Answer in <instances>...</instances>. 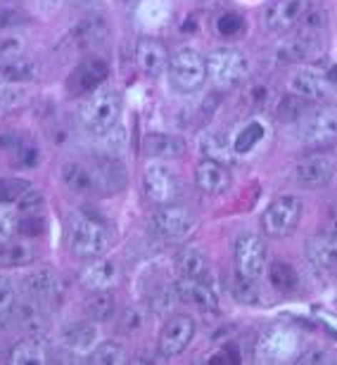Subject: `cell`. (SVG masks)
<instances>
[{
  "instance_id": "obj_1",
  "label": "cell",
  "mask_w": 337,
  "mask_h": 365,
  "mask_svg": "<svg viewBox=\"0 0 337 365\" xmlns=\"http://www.w3.org/2000/svg\"><path fill=\"white\" fill-rule=\"evenodd\" d=\"M121 98L112 88H95L79 107V121L91 135H105L119 123Z\"/></svg>"
},
{
  "instance_id": "obj_2",
  "label": "cell",
  "mask_w": 337,
  "mask_h": 365,
  "mask_svg": "<svg viewBox=\"0 0 337 365\" xmlns=\"http://www.w3.org/2000/svg\"><path fill=\"white\" fill-rule=\"evenodd\" d=\"M168 83L183 95L197 93L207 81V57L193 48H181L168 57Z\"/></svg>"
},
{
  "instance_id": "obj_3",
  "label": "cell",
  "mask_w": 337,
  "mask_h": 365,
  "mask_svg": "<svg viewBox=\"0 0 337 365\" xmlns=\"http://www.w3.org/2000/svg\"><path fill=\"white\" fill-rule=\"evenodd\" d=\"M109 235L105 223L98 221L95 216L88 214H74L69 228V250L74 257L84 261H93L107 252Z\"/></svg>"
},
{
  "instance_id": "obj_4",
  "label": "cell",
  "mask_w": 337,
  "mask_h": 365,
  "mask_svg": "<svg viewBox=\"0 0 337 365\" xmlns=\"http://www.w3.org/2000/svg\"><path fill=\"white\" fill-rule=\"evenodd\" d=\"M299 138L309 150H326L337 143V105H323L309 109L299 121Z\"/></svg>"
},
{
  "instance_id": "obj_5",
  "label": "cell",
  "mask_w": 337,
  "mask_h": 365,
  "mask_svg": "<svg viewBox=\"0 0 337 365\" xmlns=\"http://www.w3.org/2000/svg\"><path fill=\"white\" fill-rule=\"evenodd\" d=\"M207 74L221 88H236L250 74V60L236 48H218L207 55Z\"/></svg>"
},
{
  "instance_id": "obj_6",
  "label": "cell",
  "mask_w": 337,
  "mask_h": 365,
  "mask_svg": "<svg viewBox=\"0 0 337 365\" xmlns=\"http://www.w3.org/2000/svg\"><path fill=\"white\" fill-rule=\"evenodd\" d=\"M304 207L299 197L283 195L268 204V209L261 216V230L268 237H288L297 230L302 221Z\"/></svg>"
},
{
  "instance_id": "obj_7",
  "label": "cell",
  "mask_w": 337,
  "mask_h": 365,
  "mask_svg": "<svg viewBox=\"0 0 337 365\" xmlns=\"http://www.w3.org/2000/svg\"><path fill=\"white\" fill-rule=\"evenodd\" d=\"M337 86V69L335 64H309L304 67L299 74H295L290 83V91L299 95V98L309 100V102H323L328 95L335 91Z\"/></svg>"
},
{
  "instance_id": "obj_8",
  "label": "cell",
  "mask_w": 337,
  "mask_h": 365,
  "mask_svg": "<svg viewBox=\"0 0 337 365\" xmlns=\"http://www.w3.org/2000/svg\"><path fill=\"white\" fill-rule=\"evenodd\" d=\"M21 289L29 302L39 304L41 309H53V306H60L62 297H64V282L62 277L57 275L53 268H34L21 275Z\"/></svg>"
},
{
  "instance_id": "obj_9",
  "label": "cell",
  "mask_w": 337,
  "mask_h": 365,
  "mask_svg": "<svg viewBox=\"0 0 337 365\" xmlns=\"http://www.w3.org/2000/svg\"><path fill=\"white\" fill-rule=\"evenodd\" d=\"M337 171V162L331 152L326 150H313L311 155L302 157L295 164V171H292V178L299 187L306 190H318L326 187L328 182L335 178Z\"/></svg>"
},
{
  "instance_id": "obj_10",
  "label": "cell",
  "mask_w": 337,
  "mask_h": 365,
  "mask_svg": "<svg viewBox=\"0 0 337 365\" xmlns=\"http://www.w3.org/2000/svg\"><path fill=\"white\" fill-rule=\"evenodd\" d=\"M195 228V218L186 207L178 204H164L152 214V230L166 242H181Z\"/></svg>"
},
{
  "instance_id": "obj_11",
  "label": "cell",
  "mask_w": 337,
  "mask_h": 365,
  "mask_svg": "<svg viewBox=\"0 0 337 365\" xmlns=\"http://www.w3.org/2000/svg\"><path fill=\"white\" fill-rule=\"evenodd\" d=\"M195 320L188 313H173L159 330V354L162 356H181L190 346L195 337Z\"/></svg>"
},
{
  "instance_id": "obj_12",
  "label": "cell",
  "mask_w": 337,
  "mask_h": 365,
  "mask_svg": "<svg viewBox=\"0 0 337 365\" xmlns=\"http://www.w3.org/2000/svg\"><path fill=\"white\" fill-rule=\"evenodd\" d=\"M143 190L152 204L164 207V204L176 202V197H178V178L168 166L152 162L143 171Z\"/></svg>"
},
{
  "instance_id": "obj_13",
  "label": "cell",
  "mask_w": 337,
  "mask_h": 365,
  "mask_svg": "<svg viewBox=\"0 0 337 365\" xmlns=\"http://www.w3.org/2000/svg\"><path fill=\"white\" fill-rule=\"evenodd\" d=\"M109 67L102 57H86L69 71L67 76V93L71 98H84V95L93 93L107 81Z\"/></svg>"
},
{
  "instance_id": "obj_14",
  "label": "cell",
  "mask_w": 337,
  "mask_h": 365,
  "mask_svg": "<svg viewBox=\"0 0 337 365\" xmlns=\"http://www.w3.org/2000/svg\"><path fill=\"white\" fill-rule=\"evenodd\" d=\"M266 266V247L259 235L245 232L236 242V271L238 275L247 277V280H256L263 273Z\"/></svg>"
},
{
  "instance_id": "obj_15",
  "label": "cell",
  "mask_w": 337,
  "mask_h": 365,
  "mask_svg": "<svg viewBox=\"0 0 337 365\" xmlns=\"http://www.w3.org/2000/svg\"><path fill=\"white\" fill-rule=\"evenodd\" d=\"M311 10V0H276L273 5H268L263 21L266 29L273 34H285L290 29L299 26V21L304 19V14Z\"/></svg>"
},
{
  "instance_id": "obj_16",
  "label": "cell",
  "mask_w": 337,
  "mask_h": 365,
  "mask_svg": "<svg viewBox=\"0 0 337 365\" xmlns=\"http://www.w3.org/2000/svg\"><path fill=\"white\" fill-rule=\"evenodd\" d=\"M306 259L323 275L337 273V235L333 232H318L306 240Z\"/></svg>"
},
{
  "instance_id": "obj_17",
  "label": "cell",
  "mask_w": 337,
  "mask_h": 365,
  "mask_svg": "<svg viewBox=\"0 0 337 365\" xmlns=\"http://www.w3.org/2000/svg\"><path fill=\"white\" fill-rule=\"evenodd\" d=\"M176 297L181 299L183 304L190 306V309H197V311H204V313H211L218 309V299H216V292L211 289L209 282H202V280H190V277H181L176 282Z\"/></svg>"
},
{
  "instance_id": "obj_18",
  "label": "cell",
  "mask_w": 337,
  "mask_h": 365,
  "mask_svg": "<svg viewBox=\"0 0 337 365\" xmlns=\"http://www.w3.org/2000/svg\"><path fill=\"white\" fill-rule=\"evenodd\" d=\"M136 64L148 78H159L168 67V53L162 41L157 38H141L136 46Z\"/></svg>"
},
{
  "instance_id": "obj_19",
  "label": "cell",
  "mask_w": 337,
  "mask_h": 365,
  "mask_svg": "<svg viewBox=\"0 0 337 365\" xmlns=\"http://www.w3.org/2000/svg\"><path fill=\"white\" fill-rule=\"evenodd\" d=\"M195 185L204 195H223L231 187V171L228 166L216 162V159L204 157L195 166Z\"/></svg>"
},
{
  "instance_id": "obj_20",
  "label": "cell",
  "mask_w": 337,
  "mask_h": 365,
  "mask_svg": "<svg viewBox=\"0 0 337 365\" xmlns=\"http://www.w3.org/2000/svg\"><path fill=\"white\" fill-rule=\"evenodd\" d=\"M109 36V26H107V19L102 14H88L84 17L79 24L74 26L71 31V41L79 50H93L102 46Z\"/></svg>"
},
{
  "instance_id": "obj_21",
  "label": "cell",
  "mask_w": 337,
  "mask_h": 365,
  "mask_svg": "<svg viewBox=\"0 0 337 365\" xmlns=\"http://www.w3.org/2000/svg\"><path fill=\"white\" fill-rule=\"evenodd\" d=\"M0 150L10 155V162L17 166V169H34V166L39 164V157H41L36 143L29 140V138H21L17 133L0 135Z\"/></svg>"
},
{
  "instance_id": "obj_22",
  "label": "cell",
  "mask_w": 337,
  "mask_h": 365,
  "mask_svg": "<svg viewBox=\"0 0 337 365\" xmlns=\"http://www.w3.org/2000/svg\"><path fill=\"white\" fill-rule=\"evenodd\" d=\"M297 334L288 330V327H276V330L266 332L259 341V356L261 361H285L295 351Z\"/></svg>"
},
{
  "instance_id": "obj_23",
  "label": "cell",
  "mask_w": 337,
  "mask_h": 365,
  "mask_svg": "<svg viewBox=\"0 0 337 365\" xmlns=\"http://www.w3.org/2000/svg\"><path fill=\"white\" fill-rule=\"evenodd\" d=\"M176 271H178L181 277L211 282L209 261L200 250H195V247H188V250H181L178 254H176Z\"/></svg>"
},
{
  "instance_id": "obj_24",
  "label": "cell",
  "mask_w": 337,
  "mask_h": 365,
  "mask_svg": "<svg viewBox=\"0 0 337 365\" xmlns=\"http://www.w3.org/2000/svg\"><path fill=\"white\" fill-rule=\"evenodd\" d=\"M64 344H67L71 351L76 354H88L95 349V341H98V327H95V320H76L64 327Z\"/></svg>"
},
{
  "instance_id": "obj_25",
  "label": "cell",
  "mask_w": 337,
  "mask_h": 365,
  "mask_svg": "<svg viewBox=\"0 0 337 365\" xmlns=\"http://www.w3.org/2000/svg\"><path fill=\"white\" fill-rule=\"evenodd\" d=\"M62 182H64V187L76 197H91L98 192L93 171L86 169V166L79 162H67L62 166Z\"/></svg>"
},
{
  "instance_id": "obj_26",
  "label": "cell",
  "mask_w": 337,
  "mask_h": 365,
  "mask_svg": "<svg viewBox=\"0 0 337 365\" xmlns=\"http://www.w3.org/2000/svg\"><path fill=\"white\" fill-rule=\"evenodd\" d=\"M278 100H281V93L266 81L247 83L243 91V105L252 112H276Z\"/></svg>"
},
{
  "instance_id": "obj_27",
  "label": "cell",
  "mask_w": 337,
  "mask_h": 365,
  "mask_svg": "<svg viewBox=\"0 0 337 365\" xmlns=\"http://www.w3.org/2000/svg\"><path fill=\"white\" fill-rule=\"evenodd\" d=\"M143 152L150 159H178L186 152V143L168 133H148L143 140Z\"/></svg>"
},
{
  "instance_id": "obj_28",
  "label": "cell",
  "mask_w": 337,
  "mask_h": 365,
  "mask_svg": "<svg viewBox=\"0 0 337 365\" xmlns=\"http://www.w3.org/2000/svg\"><path fill=\"white\" fill-rule=\"evenodd\" d=\"M116 280V266L114 261L109 259H93L84 271H81V282L84 287L91 292V289H109Z\"/></svg>"
},
{
  "instance_id": "obj_29",
  "label": "cell",
  "mask_w": 337,
  "mask_h": 365,
  "mask_svg": "<svg viewBox=\"0 0 337 365\" xmlns=\"http://www.w3.org/2000/svg\"><path fill=\"white\" fill-rule=\"evenodd\" d=\"M14 318H17L19 327L31 337H43L48 332V318H46V309H41L39 304L26 302L21 306H14Z\"/></svg>"
},
{
  "instance_id": "obj_30",
  "label": "cell",
  "mask_w": 337,
  "mask_h": 365,
  "mask_svg": "<svg viewBox=\"0 0 337 365\" xmlns=\"http://www.w3.org/2000/svg\"><path fill=\"white\" fill-rule=\"evenodd\" d=\"M116 313V299L109 289H91L86 297V316L95 323H107Z\"/></svg>"
},
{
  "instance_id": "obj_31",
  "label": "cell",
  "mask_w": 337,
  "mask_h": 365,
  "mask_svg": "<svg viewBox=\"0 0 337 365\" xmlns=\"http://www.w3.org/2000/svg\"><path fill=\"white\" fill-rule=\"evenodd\" d=\"M36 74H39V64H36L34 57H29V55H19V57H14V60H7L0 64V78L7 83L34 81Z\"/></svg>"
},
{
  "instance_id": "obj_32",
  "label": "cell",
  "mask_w": 337,
  "mask_h": 365,
  "mask_svg": "<svg viewBox=\"0 0 337 365\" xmlns=\"http://www.w3.org/2000/svg\"><path fill=\"white\" fill-rule=\"evenodd\" d=\"M7 361L12 365H46L48 354L39 341V337H26V339H21L19 344L12 346L10 359Z\"/></svg>"
},
{
  "instance_id": "obj_33",
  "label": "cell",
  "mask_w": 337,
  "mask_h": 365,
  "mask_svg": "<svg viewBox=\"0 0 337 365\" xmlns=\"http://www.w3.org/2000/svg\"><path fill=\"white\" fill-rule=\"evenodd\" d=\"M306 112H309V100L299 98L295 93L285 95V98L278 100V105H276V114H278V121L281 123H299Z\"/></svg>"
},
{
  "instance_id": "obj_34",
  "label": "cell",
  "mask_w": 337,
  "mask_h": 365,
  "mask_svg": "<svg viewBox=\"0 0 337 365\" xmlns=\"http://www.w3.org/2000/svg\"><path fill=\"white\" fill-rule=\"evenodd\" d=\"M268 280L273 284V289L283 292V294H290L299 287V275L290 264L285 261H276V264L268 266Z\"/></svg>"
},
{
  "instance_id": "obj_35",
  "label": "cell",
  "mask_w": 337,
  "mask_h": 365,
  "mask_svg": "<svg viewBox=\"0 0 337 365\" xmlns=\"http://www.w3.org/2000/svg\"><path fill=\"white\" fill-rule=\"evenodd\" d=\"M263 133H266V130H263L259 121L247 123V126L236 135V140H233V152H236V155H247V152H252L256 145L263 140Z\"/></svg>"
},
{
  "instance_id": "obj_36",
  "label": "cell",
  "mask_w": 337,
  "mask_h": 365,
  "mask_svg": "<svg viewBox=\"0 0 337 365\" xmlns=\"http://www.w3.org/2000/svg\"><path fill=\"white\" fill-rule=\"evenodd\" d=\"M95 365H121L126 363V354H124V346L119 341H102L100 346H95L91 351V359Z\"/></svg>"
},
{
  "instance_id": "obj_37",
  "label": "cell",
  "mask_w": 337,
  "mask_h": 365,
  "mask_svg": "<svg viewBox=\"0 0 337 365\" xmlns=\"http://www.w3.org/2000/svg\"><path fill=\"white\" fill-rule=\"evenodd\" d=\"M247 29V21L240 12L236 10H226L218 14L216 19V34L223 36V38H238V36H243Z\"/></svg>"
},
{
  "instance_id": "obj_38",
  "label": "cell",
  "mask_w": 337,
  "mask_h": 365,
  "mask_svg": "<svg viewBox=\"0 0 337 365\" xmlns=\"http://www.w3.org/2000/svg\"><path fill=\"white\" fill-rule=\"evenodd\" d=\"M29 190H31V182L24 178H14V176H3L0 178V204H12L19 202Z\"/></svg>"
},
{
  "instance_id": "obj_39",
  "label": "cell",
  "mask_w": 337,
  "mask_h": 365,
  "mask_svg": "<svg viewBox=\"0 0 337 365\" xmlns=\"http://www.w3.org/2000/svg\"><path fill=\"white\" fill-rule=\"evenodd\" d=\"M31 261V250L24 245H14L12 240L5 245H0V266L14 268V266H24Z\"/></svg>"
},
{
  "instance_id": "obj_40",
  "label": "cell",
  "mask_w": 337,
  "mask_h": 365,
  "mask_svg": "<svg viewBox=\"0 0 337 365\" xmlns=\"http://www.w3.org/2000/svg\"><path fill=\"white\" fill-rule=\"evenodd\" d=\"M17 232L24 237H41L46 232V218L41 211H21V216H17Z\"/></svg>"
},
{
  "instance_id": "obj_41",
  "label": "cell",
  "mask_w": 337,
  "mask_h": 365,
  "mask_svg": "<svg viewBox=\"0 0 337 365\" xmlns=\"http://www.w3.org/2000/svg\"><path fill=\"white\" fill-rule=\"evenodd\" d=\"M19 55H26V41L17 34L0 36V64L7 60H14Z\"/></svg>"
},
{
  "instance_id": "obj_42",
  "label": "cell",
  "mask_w": 337,
  "mask_h": 365,
  "mask_svg": "<svg viewBox=\"0 0 337 365\" xmlns=\"http://www.w3.org/2000/svg\"><path fill=\"white\" fill-rule=\"evenodd\" d=\"M202 150H204V157L216 159V162H221V164H228L231 159H233L231 150H228V145H226L223 138H218V135H209V138H204Z\"/></svg>"
},
{
  "instance_id": "obj_43",
  "label": "cell",
  "mask_w": 337,
  "mask_h": 365,
  "mask_svg": "<svg viewBox=\"0 0 337 365\" xmlns=\"http://www.w3.org/2000/svg\"><path fill=\"white\" fill-rule=\"evenodd\" d=\"M17 232V216L10 204H0V245L10 242Z\"/></svg>"
},
{
  "instance_id": "obj_44",
  "label": "cell",
  "mask_w": 337,
  "mask_h": 365,
  "mask_svg": "<svg viewBox=\"0 0 337 365\" xmlns=\"http://www.w3.org/2000/svg\"><path fill=\"white\" fill-rule=\"evenodd\" d=\"M29 14L24 12V7L19 5H0V29H12L19 24H26Z\"/></svg>"
},
{
  "instance_id": "obj_45",
  "label": "cell",
  "mask_w": 337,
  "mask_h": 365,
  "mask_svg": "<svg viewBox=\"0 0 337 365\" xmlns=\"http://www.w3.org/2000/svg\"><path fill=\"white\" fill-rule=\"evenodd\" d=\"M233 294H236L238 302H245V304L259 302V292L254 287V280H247L243 275H238L236 280H233Z\"/></svg>"
},
{
  "instance_id": "obj_46",
  "label": "cell",
  "mask_w": 337,
  "mask_h": 365,
  "mask_svg": "<svg viewBox=\"0 0 337 365\" xmlns=\"http://www.w3.org/2000/svg\"><path fill=\"white\" fill-rule=\"evenodd\" d=\"M100 138H105V140H102V145H105V155L119 159L124 148H126V140H124V130L119 126H114V128H109L107 133L100 135Z\"/></svg>"
},
{
  "instance_id": "obj_47",
  "label": "cell",
  "mask_w": 337,
  "mask_h": 365,
  "mask_svg": "<svg viewBox=\"0 0 337 365\" xmlns=\"http://www.w3.org/2000/svg\"><path fill=\"white\" fill-rule=\"evenodd\" d=\"M14 306H17V302H14V287H12V282L7 280V277L0 275V313H5L7 318H12Z\"/></svg>"
},
{
  "instance_id": "obj_48",
  "label": "cell",
  "mask_w": 337,
  "mask_h": 365,
  "mask_svg": "<svg viewBox=\"0 0 337 365\" xmlns=\"http://www.w3.org/2000/svg\"><path fill=\"white\" fill-rule=\"evenodd\" d=\"M145 323V316H143V311H138V309H126L121 313V318H119V330L121 332H138L143 327Z\"/></svg>"
},
{
  "instance_id": "obj_49",
  "label": "cell",
  "mask_w": 337,
  "mask_h": 365,
  "mask_svg": "<svg viewBox=\"0 0 337 365\" xmlns=\"http://www.w3.org/2000/svg\"><path fill=\"white\" fill-rule=\"evenodd\" d=\"M209 363H226V365H238V363H240V351H238V346H236V344H228V346H223L221 351L211 356V359H209Z\"/></svg>"
},
{
  "instance_id": "obj_50",
  "label": "cell",
  "mask_w": 337,
  "mask_h": 365,
  "mask_svg": "<svg viewBox=\"0 0 337 365\" xmlns=\"http://www.w3.org/2000/svg\"><path fill=\"white\" fill-rule=\"evenodd\" d=\"M299 363H304V365H311V363H333V356L331 354H326L323 349H306V354L299 356Z\"/></svg>"
},
{
  "instance_id": "obj_51",
  "label": "cell",
  "mask_w": 337,
  "mask_h": 365,
  "mask_svg": "<svg viewBox=\"0 0 337 365\" xmlns=\"http://www.w3.org/2000/svg\"><path fill=\"white\" fill-rule=\"evenodd\" d=\"M19 98V93L12 88L10 83L7 81H3V78H0V109H5V107H10L14 100Z\"/></svg>"
},
{
  "instance_id": "obj_52",
  "label": "cell",
  "mask_w": 337,
  "mask_h": 365,
  "mask_svg": "<svg viewBox=\"0 0 337 365\" xmlns=\"http://www.w3.org/2000/svg\"><path fill=\"white\" fill-rule=\"evenodd\" d=\"M326 232H333V235H337V202L331 204L326 211Z\"/></svg>"
},
{
  "instance_id": "obj_53",
  "label": "cell",
  "mask_w": 337,
  "mask_h": 365,
  "mask_svg": "<svg viewBox=\"0 0 337 365\" xmlns=\"http://www.w3.org/2000/svg\"><path fill=\"white\" fill-rule=\"evenodd\" d=\"M7 320H10V318H7L5 313H0V330H3V325L7 323Z\"/></svg>"
},
{
  "instance_id": "obj_54",
  "label": "cell",
  "mask_w": 337,
  "mask_h": 365,
  "mask_svg": "<svg viewBox=\"0 0 337 365\" xmlns=\"http://www.w3.org/2000/svg\"><path fill=\"white\" fill-rule=\"evenodd\" d=\"M74 5H88V3H93V0H71Z\"/></svg>"
}]
</instances>
